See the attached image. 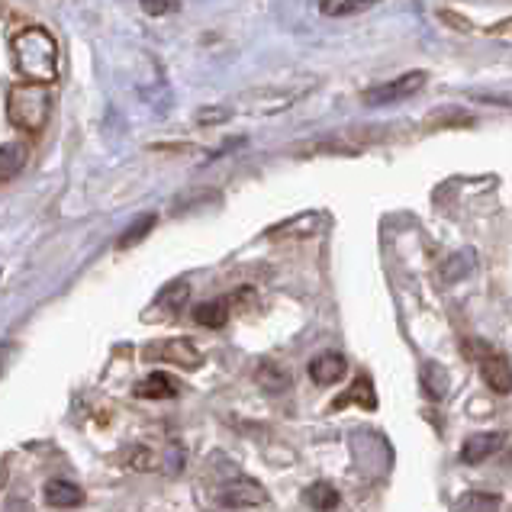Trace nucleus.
Instances as JSON below:
<instances>
[{
    "instance_id": "4",
    "label": "nucleus",
    "mask_w": 512,
    "mask_h": 512,
    "mask_svg": "<svg viewBox=\"0 0 512 512\" xmlns=\"http://www.w3.org/2000/svg\"><path fill=\"white\" fill-rule=\"evenodd\" d=\"M145 361H165V364H178L184 371H197L203 364L200 348L190 342V339H165L158 345H149L142 351Z\"/></svg>"
},
{
    "instance_id": "18",
    "label": "nucleus",
    "mask_w": 512,
    "mask_h": 512,
    "mask_svg": "<svg viewBox=\"0 0 512 512\" xmlns=\"http://www.w3.org/2000/svg\"><path fill=\"white\" fill-rule=\"evenodd\" d=\"M339 490H335L329 480H319V484L306 487V503H310L316 512H332L335 506H339Z\"/></svg>"
},
{
    "instance_id": "3",
    "label": "nucleus",
    "mask_w": 512,
    "mask_h": 512,
    "mask_svg": "<svg viewBox=\"0 0 512 512\" xmlns=\"http://www.w3.org/2000/svg\"><path fill=\"white\" fill-rule=\"evenodd\" d=\"M429 75L426 71H406V75L393 78L387 84H377L371 91H364V104L368 107H387V104H400V100L419 94L426 87Z\"/></svg>"
},
{
    "instance_id": "25",
    "label": "nucleus",
    "mask_w": 512,
    "mask_h": 512,
    "mask_svg": "<svg viewBox=\"0 0 512 512\" xmlns=\"http://www.w3.org/2000/svg\"><path fill=\"white\" fill-rule=\"evenodd\" d=\"M4 13H7V7H4V0H0V17H4Z\"/></svg>"
},
{
    "instance_id": "10",
    "label": "nucleus",
    "mask_w": 512,
    "mask_h": 512,
    "mask_svg": "<svg viewBox=\"0 0 512 512\" xmlns=\"http://www.w3.org/2000/svg\"><path fill=\"white\" fill-rule=\"evenodd\" d=\"M351 403H358L361 409H377V393H374V380L368 377V374H361V377H355V384H351L339 400H332V413L335 409H345V406H351Z\"/></svg>"
},
{
    "instance_id": "20",
    "label": "nucleus",
    "mask_w": 512,
    "mask_h": 512,
    "mask_svg": "<svg viewBox=\"0 0 512 512\" xmlns=\"http://www.w3.org/2000/svg\"><path fill=\"white\" fill-rule=\"evenodd\" d=\"M187 297H190V287L184 281H174V284H168L162 290V294H158V306H162V310H168V313H181Z\"/></svg>"
},
{
    "instance_id": "2",
    "label": "nucleus",
    "mask_w": 512,
    "mask_h": 512,
    "mask_svg": "<svg viewBox=\"0 0 512 512\" xmlns=\"http://www.w3.org/2000/svg\"><path fill=\"white\" fill-rule=\"evenodd\" d=\"M52 113V94L46 84H17L7 94V120L10 126L23 129V133H42L49 126Z\"/></svg>"
},
{
    "instance_id": "6",
    "label": "nucleus",
    "mask_w": 512,
    "mask_h": 512,
    "mask_svg": "<svg viewBox=\"0 0 512 512\" xmlns=\"http://www.w3.org/2000/svg\"><path fill=\"white\" fill-rule=\"evenodd\" d=\"M480 374H484V384L493 393H500V397L512 393V364L500 351H490V355L480 361Z\"/></svg>"
},
{
    "instance_id": "16",
    "label": "nucleus",
    "mask_w": 512,
    "mask_h": 512,
    "mask_svg": "<svg viewBox=\"0 0 512 512\" xmlns=\"http://www.w3.org/2000/svg\"><path fill=\"white\" fill-rule=\"evenodd\" d=\"M451 512H500V496L484 490H467L451 503Z\"/></svg>"
},
{
    "instance_id": "14",
    "label": "nucleus",
    "mask_w": 512,
    "mask_h": 512,
    "mask_svg": "<svg viewBox=\"0 0 512 512\" xmlns=\"http://www.w3.org/2000/svg\"><path fill=\"white\" fill-rule=\"evenodd\" d=\"M229 310H232V300L229 297L200 303L197 310H194V323L203 326V329H223L229 323Z\"/></svg>"
},
{
    "instance_id": "8",
    "label": "nucleus",
    "mask_w": 512,
    "mask_h": 512,
    "mask_svg": "<svg viewBox=\"0 0 512 512\" xmlns=\"http://www.w3.org/2000/svg\"><path fill=\"white\" fill-rule=\"evenodd\" d=\"M181 393L178 377H171L165 371H152L149 377H142L136 384V397L142 400H174Z\"/></svg>"
},
{
    "instance_id": "22",
    "label": "nucleus",
    "mask_w": 512,
    "mask_h": 512,
    "mask_svg": "<svg viewBox=\"0 0 512 512\" xmlns=\"http://www.w3.org/2000/svg\"><path fill=\"white\" fill-rule=\"evenodd\" d=\"M142 13H149V17H168L181 7V0H139Z\"/></svg>"
},
{
    "instance_id": "24",
    "label": "nucleus",
    "mask_w": 512,
    "mask_h": 512,
    "mask_svg": "<svg viewBox=\"0 0 512 512\" xmlns=\"http://www.w3.org/2000/svg\"><path fill=\"white\" fill-rule=\"evenodd\" d=\"M10 355V345H0V371H4V361Z\"/></svg>"
},
{
    "instance_id": "12",
    "label": "nucleus",
    "mask_w": 512,
    "mask_h": 512,
    "mask_svg": "<svg viewBox=\"0 0 512 512\" xmlns=\"http://www.w3.org/2000/svg\"><path fill=\"white\" fill-rule=\"evenodd\" d=\"M255 380L265 393H284V390H290V384H294L290 371L277 361H261L258 371H255Z\"/></svg>"
},
{
    "instance_id": "17",
    "label": "nucleus",
    "mask_w": 512,
    "mask_h": 512,
    "mask_svg": "<svg viewBox=\"0 0 512 512\" xmlns=\"http://www.w3.org/2000/svg\"><path fill=\"white\" fill-rule=\"evenodd\" d=\"M477 268V252L474 248H464V252H455L451 255L445 265H442V281H448V284H458V281H464L467 274H471Z\"/></svg>"
},
{
    "instance_id": "11",
    "label": "nucleus",
    "mask_w": 512,
    "mask_h": 512,
    "mask_svg": "<svg viewBox=\"0 0 512 512\" xmlns=\"http://www.w3.org/2000/svg\"><path fill=\"white\" fill-rule=\"evenodd\" d=\"M448 384H451V377L438 361H426L419 368V387H422V393H426L429 400H445L448 397Z\"/></svg>"
},
{
    "instance_id": "23",
    "label": "nucleus",
    "mask_w": 512,
    "mask_h": 512,
    "mask_svg": "<svg viewBox=\"0 0 512 512\" xmlns=\"http://www.w3.org/2000/svg\"><path fill=\"white\" fill-rule=\"evenodd\" d=\"M229 116H232L229 107H203V110H197V123L200 126H216V123H226Z\"/></svg>"
},
{
    "instance_id": "5",
    "label": "nucleus",
    "mask_w": 512,
    "mask_h": 512,
    "mask_svg": "<svg viewBox=\"0 0 512 512\" xmlns=\"http://www.w3.org/2000/svg\"><path fill=\"white\" fill-rule=\"evenodd\" d=\"M219 503L229 509H252V506L268 503V493L261 484H255L252 477H236L219 487Z\"/></svg>"
},
{
    "instance_id": "7",
    "label": "nucleus",
    "mask_w": 512,
    "mask_h": 512,
    "mask_svg": "<svg viewBox=\"0 0 512 512\" xmlns=\"http://www.w3.org/2000/svg\"><path fill=\"white\" fill-rule=\"evenodd\" d=\"M348 374V361L339 355V351H323L310 361V377L313 384L319 387H329V384H339V380Z\"/></svg>"
},
{
    "instance_id": "1",
    "label": "nucleus",
    "mask_w": 512,
    "mask_h": 512,
    "mask_svg": "<svg viewBox=\"0 0 512 512\" xmlns=\"http://www.w3.org/2000/svg\"><path fill=\"white\" fill-rule=\"evenodd\" d=\"M13 68L29 84H52L58 78V42L46 26H23L10 39Z\"/></svg>"
},
{
    "instance_id": "19",
    "label": "nucleus",
    "mask_w": 512,
    "mask_h": 512,
    "mask_svg": "<svg viewBox=\"0 0 512 512\" xmlns=\"http://www.w3.org/2000/svg\"><path fill=\"white\" fill-rule=\"evenodd\" d=\"M155 223H158V216L155 213H145V216H139L133 226H129L123 236H120V242H116V248H133V245H139L149 232L155 229Z\"/></svg>"
},
{
    "instance_id": "13",
    "label": "nucleus",
    "mask_w": 512,
    "mask_h": 512,
    "mask_svg": "<svg viewBox=\"0 0 512 512\" xmlns=\"http://www.w3.org/2000/svg\"><path fill=\"white\" fill-rule=\"evenodd\" d=\"M46 503L52 509H75L84 503V490L71 480H49L46 484Z\"/></svg>"
},
{
    "instance_id": "15",
    "label": "nucleus",
    "mask_w": 512,
    "mask_h": 512,
    "mask_svg": "<svg viewBox=\"0 0 512 512\" xmlns=\"http://www.w3.org/2000/svg\"><path fill=\"white\" fill-rule=\"evenodd\" d=\"M26 158H29V149H26L23 142L0 145V184L17 178V174L26 168Z\"/></svg>"
},
{
    "instance_id": "21",
    "label": "nucleus",
    "mask_w": 512,
    "mask_h": 512,
    "mask_svg": "<svg viewBox=\"0 0 512 512\" xmlns=\"http://www.w3.org/2000/svg\"><path fill=\"white\" fill-rule=\"evenodd\" d=\"M377 0H339V4H332V0H326L323 10L332 13V17H348V13H361V10H368L374 7Z\"/></svg>"
},
{
    "instance_id": "9",
    "label": "nucleus",
    "mask_w": 512,
    "mask_h": 512,
    "mask_svg": "<svg viewBox=\"0 0 512 512\" xmlns=\"http://www.w3.org/2000/svg\"><path fill=\"white\" fill-rule=\"evenodd\" d=\"M503 432H480V435H471L461 448V461L464 464H484L490 455L503 448Z\"/></svg>"
}]
</instances>
